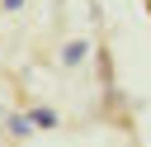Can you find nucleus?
<instances>
[{
  "label": "nucleus",
  "instance_id": "1",
  "mask_svg": "<svg viewBox=\"0 0 151 147\" xmlns=\"http://www.w3.org/2000/svg\"><path fill=\"white\" fill-rule=\"evenodd\" d=\"M85 57H90V43H85V38H71V43L61 47V62H66V66H80Z\"/></svg>",
  "mask_w": 151,
  "mask_h": 147
},
{
  "label": "nucleus",
  "instance_id": "3",
  "mask_svg": "<svg viewBox=\"0 0 151 147\" xmlns=\"http://www.w3.org/2000/svg\"><path fill=\"white\" fill-rule=\"evenodd\" d=\"M0 5H5V9H19V5H24V0H0Z\"/></svg>",
  "mask_w": 151,
  "mask_h": 147
},
{
  "label": "nucleus",
  "instance_id": "2",
  "mask_svg": "<svg viewBox=\"0 0 151 147\" xmlns=\"http://www.w3.org/2000/svg\"><path fill=\"white\" fill-rule=\"evenodd\" d=\"M28 123H33V128H57V114H52V109H33Z\"/></svg>",
  "mask_w": 151,
  "mask_h": 147
}]
</instances>
